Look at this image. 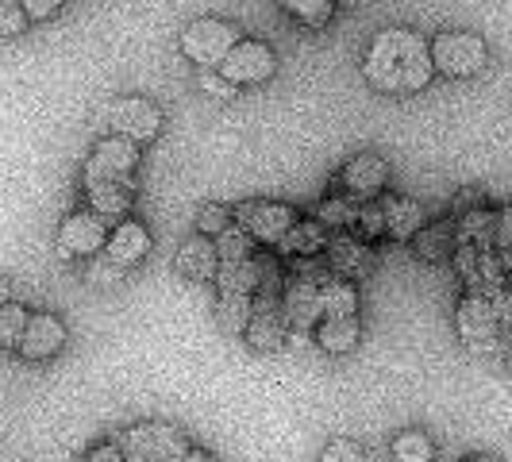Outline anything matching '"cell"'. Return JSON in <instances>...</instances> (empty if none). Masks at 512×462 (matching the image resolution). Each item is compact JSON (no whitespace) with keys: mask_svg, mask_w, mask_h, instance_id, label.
<instances>
[{"mask_svg":"<svg viewBox=\"0 0 512 462\" xmlns=\"http://www.w3.org/2000/svg\"><path fill=\"white\" fill-rule=\"evenodd\" d=\"M462 462H501L497 455H470V459H462Z\"/></svg>","mask_w":512,"mask_h":462,"instance_id":"c3c4849f","label":"cell"},{"mask_svg":"<svg viewBox=\"0 0 512 462\" xmlns=\"http://www.w3.org/2000/svg\"><path fill=\"white\" fill-rule=\"evenodd\" d=\"M362 77L382 97L424 93L432 85V77H436L432 43L420 31H409V27H385V31H378L370 39V47H366Z\"/></svg>","mask_w":512,"mask_h":462,"instance_id":"6da1fadb","label":"cell"},{"mask_svg":"<svg viewBox=\"0 0 512 462\" xmlns=\"http://www.w3.org/2000/svg\"><path fill=\"white\" fill-rule=\"evenodd\" d=\"M316 220L328 231H355V220H359V201L351 193H335L328 201L316 205Z\"/></svg>","mask_w":512,"mask_h":462,"instance_id":"83f0119b","label":"cell"},{"mask_svg":"<svg viewBox=\"0 0 512 462\" xmlns=\"http://www.w3.org/2000/svg\"><path fill=\"white\" fill-rule=\"evenodd\" d=\"M101 120L112 135L135 139L143 147V143H154L162 131V108L151 97H116V101L104 104Z\"/></svg>","mask_w":512,"mask_h":462,"instance_id":"52a82bcc","label":"cell"},{"mask_svg":"<svg viewBox=\"0 0 512 462\" xmlns=\"http://www.w3.org/2000/svg\"><path fill=\"white\" fill-rule=\"evenodd\" d=\"M316 343L328 355H351L362 343V324L359 316H324L316 324Z\"/></svg>","mask_w":512,"mask_h":462,"instance_id":"7402d4cb","label":"cell"},{"mask_svg":"<svg viewBox=\"0 0 512 462\" xmlns=\"http://www.w3.org/2000/svg\"><path fill=\"white\" fill-rule=\"evenodd\" d=\"M20 4H24L31 24H47V20L58 16V8H62V0H20Z\"/></svg>","mask_w":512,"mask_h":462,"instance_id":"ab89813d","label":"cell"},{"mask_svg":"<svg viewBox=\"0 0 512 462\" xmlns=\"http://www.w3.org/2000/svg\"><path fill=\"white\" fill-rule=\"evenodd\" d=\"M108 220L97 216V212H74L58 224V235H54V247L62 258H93L104 251L108 243Z\"/></svg>","mask_w":512,"mask_h":462,"instance_id":"7c38bea8","label":"cell"},{"mask_svg":"<svg viewBox=\"0 0 512 462\" xmlns=\"http://www.w3.org/2000/svg\"><path fill=\"white\" fill-rule=\"evenodd\" d=\"M432 62L443 77H478L489 66V47L474 31H439L432 39Z\"/></svg>","mask_w":512,"mask_h":462,"instance_id":"5b68a950","label":"cell"},{"mask_svg":"<svg viewBox=\"0 0 512 462\" xmlns=\"http://www.w3.org/2000/svg\"><path fill=\"white\" fill-rule=\"evenodd\" d=\"M297 220H301L297 208L282 205V201H239L235 205V224L262 247H278Z\"/></svg>","mask_w":512,"mask_h":462,"instance_id":"9c48e42d","label":"cell"},{"mask_svg":"<svg viewBox=\"0 0 512 462\" xmlns=\"http://www.w3.org/2000/svg\"><path fill=\"white\" fill-rule=\"evenodd\" d=\"M147 255H151V231H147V224L128 220V216L116 220V228L108 231V243H104V258L116 262L120 270H131Z\"/></svg>","mask_w":512,"mask_h":462,"instance_id":"2e32d148","label":"cell"},{"mask_svg":"<svg viewBox=\"0 0 512 462\" xmlns=\"http://www.w3.org/2000/svg\"><path fill=\"white\" fill-rule=\"evenodd\" d=\"M355 235L362 243H374L385 235V212L382 201H362L359 205V220H355Z\"/></svg>","mask_w":512,"mask_h":462,"instance_id":"836d02e7","label":"cell"},{"mask_svg":"<svg viewBox=\"0 0 512 462\" xmlns=\"http://www.w3.org/2000/svg\"><path fill=\"white\" fill-rule=\"evenodd\" d=\"M497 255H501V266H505V274L512 278V247H497Z\"/></svg>","mask_w":512,"mask_h":462,"instance_id":"7dc6e473","label":"cell"},{"mask_svg":"<svg viewBox=\"0 0 512 462\" xmlns=\"http://www.w3.org/2000/svg\"><path fill=\"white\" fill-rule=\"evenodd\" d=\"M385 212V235H393L397 243H412V235L428 224L424 205L412 197H382Z\"/></svg>","mask_w":512,"mask_h":462,"instance_id":"ffe728a7","label":"cell"},{"mask_svg":"<svg viewBox=\"0 0 512 462\" xmlns=\"http://www.w3.org/2000/svg\"><path fill=\"white\" fill-rule=\"evenodd\" d=\"M247 347L255 355H274L282 351L285 339H289V324H285V312H282V293H266L258 289L255 293V308H251V324H247Z\"/></svg>","mask_w":512,"mask_h":462,"instance_id":"30bf717a","label":"cell"},{"mask_svg":"<svg viewBox=\"0 0 512 462\" xmlns=\"http://www.w3.org/2000/svg\"><path fill=\"white\" fill-rule=\"evenodd\" d=\"M328 239H332V231L312 216V220H297L293 228L285 231V239L278 243V251H282V258L320 255V251H328Z\"/></svg>","mask_w":512,"mask_h":462,"instance_id":"603a6c76","label":"cell"},{"mask_svg":"<svg viewBox=\"0 0 512 462\" xmlns=\"http://www.w3.org/2000/svg\"><path fill=\"white\" fill-rule=\"evenodd\" d=\"M389 455H393V462H436V443L420 428H405L393 436Z\"/></svg>","mask_w":512,"mask_h":462,"instance_id":"4316f807","label":"cell"},{"mask_svg":"<svg viewBox=\"0 0 512 462\" xmlns=\"http://www.w3.org/2000/svg\"><path fill=\"white\" fill-rule=\"evenodd\" d=\"M120 451L128 462H178L189 451V439L174 424L162 420H147V424H131L120 436Z\"/></svg>","mask_w":512,"mask_h":462,"instance_id":"7a4b0ae2","label":"cell"},{"mask_svg":"<svg viewBox=\"0 0 512 462\" xmlns=\"http://www.w3.org/2000/svg\"><path fill=\"white\" fill-rule=\"evenodd\" d=\"M228 224H235V208H228V205L208 201V205L197 212V231H201V235H208V239H216V235L228 228Z\"/></svg>","mask_w":512,"mask_h":462,"instance_id":"e575fe53","label":"cell"},{"mask_svg":"<svg viewBox=\"0 0 512 462\" xmlns=\"http://www.w3.org/2000/svg\"><path fill=\"white\" fill-rule=\"evenodd\" d=\"M239 39H243V35H239V27L235 24L216 20V16H201V20H193V24L181 27L178 47L193 66H201V70H216Z\"/></svg>","mask_w":512,"mask_h":462,"instance_id":"3957f363","label":"cell"},{"mask_svg":"<svg viewBox=\"0 0 512 462\" xmlns=\"http://www.w3.org/2000/svg\"><path fill=\"white\" fill-rule=\"evenodd\" d=\"M455 235L470 247H497V212L489 205L455 216Z\"/></svg>","mask_w":512,"mask_h":462,"instance_id":"d4e9b609","label":"cell"},{"mask_svg":"<svg viewBox=\"0 0 512 462\" xmlns=\"http://www.w3.org/2000/svg\"><path fill=\"white\" fill-rule=\"evenodd\" d=\"M27 320H31V312L24 305H16V301H8V305L0 308V347L4 351H20Z\"/></svg>","mask_w":512,"mask_h":462,"instance_id":"4dcf8cb0","label":"cell"},{"mask_svg":"<svg viewBox=\"0 0 512 462\" xmlns=\"http://www.w3.org/2000/svg\"><path fill=\"white\" fill-rule=\"evenodd\" d=\"M285 12L297 20V24L312 27V31H320V27H328L332 20V8L335 0H278Z\"/></svg>","mask_w":512,"mask_h":462,"instance_id":"f546056e","label":"cell"},{"mask_svg":"<svg viewBox=\"0 0 512 462\" xmlns=\"http://www.w3.org/2000/svg\"><path fill=\"white\" fill-rule=\"evenodd\" d=\"M451 262H455V270H459L466 293L497 297V293L509 285V274H505V266H501L497 247H470V243H459Z\"/></svg>","mask_w":512,"mask_h":462,"instance_id":"ba28073f","label":"cell"},{"mask_svg":"<svg viewBox=\"0 0 512 462\" xmlns=\"http://www.w3.org/2000/svg\"><path fill=\"white\" fill-rule=\"evenodd\" d=\"M251 308H255V297H247V293H220L216 308H212L216 328L224 335H243L251 324Z\"/></svg>","mask_w":512,"mask_h":462,"instance_id":"484cf974","label":"cell"},{"mask_svg":"<svg viewBox=\"0 0 512 462\" xmlns=\"http://www.w3.org/2000/svg\"><path fill=\"white\" fill-rule=\"evenodd\" d=\"M216 70L228 77L231 85L251 89V85H266L270 77L278 74V54L270 51L266 43H258V39H239Z\"/></svg>","mask_w":512,"mask_h":462,"instance_id":"8fae6325","label":"cell"},{"mask_svg":"<svg viewBox=\"0 0 512 462\" xmlns=\"http://www.w3.org/2000/svg\"><path fill=\"white\" fill-rule=\"evenodd\" d=\"M328 266H332L335 278L343 282H359L370 274V251L355 231H335L328 239Z\"/></svg>","mask_w":512,"mask_h":462,"instance_id":"e0dca14e","label":"cell"},{"mask_svg":"<svg viewBox=\"0 0 512 462\" xmlns=\"http://www.w3.org/2000/svg\"><path fill=\"white\" fill-rule=\"evenodd\" d=\"M316 462H366V447L347 436H335L324 443V451H320Z\"/></svg>","mask_w":512,"mask_h":462,"instance_id":"d590c367","label":"cell"},{"mask_svg":"<svg viewBox=\"0 0 512 462\" xmlns=\"http://www.w3.org/2000/svg\"><path fill=\"white\" fill-rule=\"evenodd\" d=\"M66 339H70V332H66V320L58 312H31L24 343H20V355L27 362H47L54 355H62Z\"/></svg>","mask_w":512,"mask_h":462,"instance_id":"5bb4252c","label":"cell"},{"mask_svg":"<svg viewBox=\"0 0 512 462\" xmlns=\"http://www.w3.org/2000/svg\"><path fill=\"white\" fill-rule=\"evenodd\" d=\"M12 289H16V285H12V278H4V274H0V308L12 301Z\"/></svg>","mask_w":512,"mask_h":462,"instance_id":"bcb514c9","label":"cell"},{"mask_svg":"<svg viewBox=\"0 0 512 462\" xmlns=\"http://www.w3.org/2000/svg\"><path fill=\"white\" fill-rule=\"evenodd\" d=\"M289 274H293V278H305V282H312V285H320V289H324L328 282H335L328 258H316V255L289 258Z\"/></svg>","mask_w":512,"mask_h":462,"instance_id":"d6a6232c","label":"cell"},{"mask_svg":"<svg viewBox=\"0 0 512 462\" xmlns=\"http://www.w3.org/2000/svg\"><path fill=\"white\" fill-rule=\"evenodd\" d=\"M497 247H512V205L497 212Z\"/></svg>","mask_w":512,"mask_h":462,"instance_id":"ee69618b","label":"cell"},{"mask_svg":"<svg viewBox=\"0 0 512 462\" xmlns=\"http://www.w3.org/2000/svg\"><path fill=\"white\" fill-rule=\"evenodd\" d=\"M197 89H201V93H208L212 101H231V97L239 93V85H231L220 70H201V74H197Z\"/></svg>","mask_w":512,"mask_h":462,"instance_id":"74e56055","label":"cell"},{"mask_svg":"<svg viewBox=\"0 0 512 462\" xmlns=\"http://www.w3.org/2000/svg\"><path fill=\"white\" fill-rule=\"evenodd\" d=\"M124 278V270L116 266V262H108V258H97L93 266H89V282L101 285V289H108L112 282H120Z\"/></svg>","mask_w":512,"mask_h":462,"instance_id":"60d3db41","label":"cell"},{"mask_svg":"<svg viewBox=\"0 0 512 462\" xmlns=\"http://www.w3.org/2000/svg\"><path fill=\"white\" fill-rule=\"evenodd\" d=\"M258 285H262V255L220 262V270H216V289L220 293H247V297H255Z\"/></svg>","mask_w":512,"mask_h":462,"instance_id":"cb8c5ba5","label":"cell"},{"mask_svg":"<svg viewBox=\"0 0 512 462\" xmlns=\"http://www.w3.org/2000/svg\"><path fill=\"white\" fill-rule=\"evenodd\" d=\"M335 4H343V8H362V4H370V0H335Z\"/></svg>","mask_w":512,"mask_h":462,"instance_id":"681fc988","label":"cell"},{"mask_svg":"<svg viewBox=\"0 0 512 462\" xmlns=\"http://www.w3.org/2000/svg\"><path fill=\"white\" fill-rule=\"evenodd\" d=\"M455 332H459L462 347L470 355H497L501 351V320H497V308L493 297L482 293H466L455 308Z\"/></svg>","mask_w":512,"mask_h":462,"instance_id":"277c9868","label":"cell"},{"mask_svg":"<svg viewBox=\"0 0 512 462\" xmlns=\"http://www.w3.org/2000/svg\"><path fill=\"white\" fill-rule=\"evenodd\" d=\"M493 308H497V320H501V335H512V285H505L493 297Z\"/></svg>","mask_w":512,"mask_h":462,"instance_id":"7bdbcfd3","label":"cell"},{"mask_svg":"<svg viewBox=\"0 0 512 462\" xmlns=\"http://www.w3.org/2000/svg\"><path fill=\"white\" fill-rule=\"evenodd\" d=\"M505 374L512 378V347H509V355H505Z\"/></svg>","mask_w":512,"mask_h":462,"instance_id":"f907efd6","label":"cell"},{"mask_svg":"<svg viewBox=\"0 0 512 462\" xmlns=\"http://www.w3.org/2000/svg\"><path fill=\"white\" fill-rule=\"evenodd\" d=\"M320 305H324V316H359V289L355 282H343V278H335L320 289ZM320 316V320H324Z\"/></svg>","mask_w":512,"mask_h":462,"instance_id":"f1b7e54d","label":"cell"},{"mask_svg":"<svg viewBox=\"0 0 512 462\" xmlns=\"http://www.w3.org/2000/svg\"><path fill=\"white\" fill-rule=\"evenodd\" d=\"M85 201L89 212L104 216L108 224L112 220H124L135 205V185H120V181H104V185H85Z\"/></svg>","mask_w":512,"mask_h":462,"instance_id":"44dd1931","label":"cell"},{"mask_svg":"<svg viewBox=\"0 0 512 462\" xmlns=\"http://www.w3.org/2000/svg\"><path fill=\"white\" fill-rule=\"evenodd\" d=\"M282 312H285V324L289 332H308L320 324L324 316V305H320V285L305 282V278H293L282 289Z\"/></svg>","mask_w":512,"mask_h":462,"instance_id":"9a60e30c","label":"cell"},{"mask_svg":"<svg viewBox=\"0 0 512 462\" xmlns=\"http://www.w3.org/2000/svg\"><path fill=\"white\" fill-rule=\"evenodd\" d=\"M85 462H128V459H124V451H120L116 439H104V443H97V447H89Z\"/></svg>","mask_w":512,"mask_h":462,"instance_id":"b9f144b4","label":"cell"},{"mask_svg":"<svg viewBox=\"0 0 512 462\" xmlns=\"http://www.w3.org/2000/svg\"><path fill=\"white\" fill-rule=\"evenodd\" d=\"M139 170V143L124 139V135H108L101 139L85 166H81V185H104V181H120V185H139L135 181Z\"/></svg>","mask_w":512,"mask_h":462,"instance_id":"8992f818","label":"cell"},{"mask_svg":"<svg viewBox=\"0 0 512 462\" xmlns=\"http://www.w3.org/2000/svg\"><path fill=\"white\" fill-rule=\"evenodd\" d=\"M486 205V189L482 185H466V189H459L455 193V201H451V212L455 216H462V212H474V208Z\"/></svg>","mask_w":512,"mask_h":462,"instance_id":"f35d334b","label":"cell"},{"mask_svg":"<svg viewBox=\"0 0 512 462\" xmlns=\"http://www.w3.org/2000/svg\"><path fill=\"white\" fill-rule=\"evenodd\" d=\"M174 270L189 282H216V270H220V255H216V243L208 235H193L185 239L174 255Z\"/></svg>","mask_w":512,"mask_h":462,"instance_id":"ac0fdd59","label":"cell"},{"mask_svg":"<svg viewBox=\"0 0 512 462\" xmlns=\"http://www.w3.org/2000/svg\"><path fill=\"white\" fill-rule=\"evenodd\" d=\"M389 162H385L382 154L366 151V154H355L343 170H339V189L343 193H351L355 201H378L385 193V185H389Z\"/></svg>","mask_w":512,"mask_h":462,"instance_id":"4fadbf2b","label":"cell"},{"mask_svg":"<svg viewBox=\"0 0 512 462\" xmlns=\"http://www.w3.org/2000/svg\"><path fill=\"white\" fill-rule=\"evenodd\" d=\"M27 12L20 0H0V39H16L27 31Z\"/></svg>","mask_w":512,"mask_h":462,"instance_id":"8d00e7d4","label":"cell"},{"mask_svg":"<svg viewBox=\"0 0 512 462\" xmlns=\"http://www.w3.org/2000/svg\"><path fill=\"white\" fill-rule=\"evenodd\" d=\"M178 462H220V459H216L212 451H197V447H189V451H185Z\"/></svg>","mask_w":512,"mask_h":462,"instance_id":"f6af8a7d","label":"cell"},{"mask_svg":"<svg viewBox=\"0 0 512 462\" xmlns=\"http://www.w3.org/2000/svg\"><path fill=\"white\" fill-rule=\"evenodd\" d=\"M216 255H220V262H235V258H247L251 255V247H255V239L247 235V231L239 228V224H228V228L220 231L216 239Z\"/></svg>","mask_w":512,"mask_h":462,"instance_id":"1f68e13d","label":"cell"},{"mask_svg":"<svg viewBox=\"0 0 512 462\" xmlns=\"http://www.w3.org/2000/svg\"><path fill=\"white\" fill-rule=\"evenodd\" d=\"M459 247V235H455V216L451 220H436V224H424V228L412 235V255L420 262H447Z\"/></svg>","mask_w":512,"mask_h":462,"instance_id":"d6986e66","label":"cell"}]
</instances>
